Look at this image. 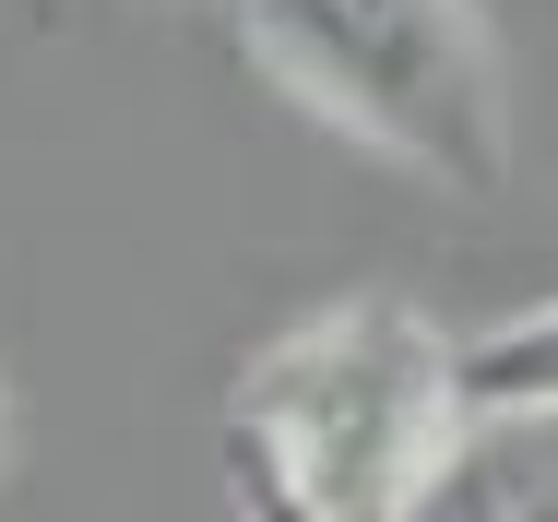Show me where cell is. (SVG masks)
Masks as SVG:
<instances>
[{
  "instance_id": "obj_1",
  "label": "cell",
  "mask_w": 558,
  "mask_h": 522,
  "mask_svg": "<svg viewBox=\"0 0 558 522\" xmlns=\"http://www.w3.org/2000/svg\"><path fill=\"white\" fill-rule=\"evenodd\" d=\"M463 344L404 298H344L274 332L238 392H226V451H250L274 487H298L333 522H416L428 475L463 439Z\"/></svg>"
},
{
  "instance_id": "obj_2",
  "label": "cell",
  "mask_w": 558,
  "mask_h": 522,
  "mask_svg": "<svg viewBox=\"0 0 558 522\" xmlns=\"http://www.w3.org/2000/svg\"><path fill=\"white\" fill-rule=\"evenodd\" d=\"M250 60L428 191L511 179V84L475 0H238Z\"/></svg>"
},
{
  "instance_id": "obj_3",
  "label": "cell",
  "mask_w": 558,
  "mask_h": 522,
  "mask_svg": "<svg viewBox=\"0 0 558 522\" xmlns=\"http://www.w3.org/2000/svg\"><path fill=\"white\" fill-rule=\"evenodd\" d=\"M416 522H558V404H475Z\"/></svg>"
},
{
  "instance_id": "obj_4",
  "label": "cell",
  "mask_w": 558,
  "mask_h": 522,
  "mask_svg": "<svg viewBox=\"0 0 558 522\" xmlns=\"http://www.w3.org/2000/svg\"><path fill=\"white\" fill-rule=\"evenodd\" d=\"M463 404H558V298L499 332H463Z\"/></svg>"
},
{
  "instance_id": "obj_5",
  "label": "cell",
  "mask_w": 558,
  "mask_h": 522,
  "mask_svg": "<svg viewBox=\"0 0 558 522\" xmlns=\"http://www.w3.org/2000/svg\"><path fill=\"white\" fill-rule=\"evenodd\" d=\"M226 499H238V522H333V511H310L298 487H274L250 451H226Z\"/></svg>"
},
{
  "instance_id": "obj_6",
  "label": "cell",
  "mask_w": 558,
  "mask_h": 522,
  "mask_svg": "<svg viewBox=\"0 0 558 522\" xmlns=\"http://www.w3.org/2000/svg\"><path fill=\"white\" fill-rule=\"evenodd\" d=\"M0 487H12V392H0Z\"/></svg>"
}]
</instances>
